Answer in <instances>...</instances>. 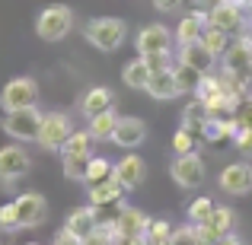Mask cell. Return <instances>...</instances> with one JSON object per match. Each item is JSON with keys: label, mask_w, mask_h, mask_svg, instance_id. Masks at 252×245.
<instances>
[{"label": "cell", "mask_w": 252, "mask_h": 245, "mask_svg": "<svg viewBox=\"0 0 252 245\" xmlns=\"http://www.w3.org/2000/svg\"><path fill=\"white\" fill-rule=\"evenodd\" d=\"M169 245H201L198 226H195V223H189V226H179V229H172V239H169Z\"/></svg>", "instance_id": "36"}, {"label": "cell", "mask_w": 252, "mask_h": 245, "mask_svg": "<svg viewBox=\"0 0 252 245\" xmlns=\"http://www.w3.org/2000/svg\"><path fill=\"white\" fill-rule=\"evenodd\" d=\"M198 140H201V137H198L195 131L179 124V131L172 134V150H176V153H191V150H198Z\"/></svg>", "instance_id": "32"}, {"label": "cell", "mask_w": 252, "mask_h": 245, "mask_svg": "<svg viewBox=\"0 0 252 245\" xmlns=\"http://www.w3.org/2000/svg\"><path fill=\"white\" fill-rule=\"evenodd\" d=\"M112 223H115V233L118 236H144L150 220L137 207H118V214L112 217Z\"/></svg>", "instance_id": "18"}, {"label": "cell", "mask_w": 252, "mask_h": 245, "mask_svg": "<svg viewBox=\"0 0 252 245\" xmlns=\"http://www.w3.org/2000/svg\"><path fill=\"white\" fill-rule=\"evenodd\" d=\"M150 74L154 70L147 67V61L144 57H137V61H131V64H125V70H122V80L128 89H147V83H150Z\"/></svg>", "instance_id": "24"}, {"label": "cell", "mask_w": 252, "mask_h": 245, "mask_svg": "<svg viewBox=\"0 0 252 245\" xmlns=\"http://www.w3.org/2000/svg\"><path fill=\"white\" fill-rule=\"evenodd\" d=\"M201 42H204V48L220 61V57L227 54V48H230V32H223V29H217V26L208 23V29L201 32Z\"/></svg>", "instance_id": "25"}, {"label": "cell", "mask_w": 252, "mask_h": 245, "mask_svg": "<svg viewBox=\"0 0 252 245\" xmlns=\"http://www.w3.org/2000/svg\"><path fill=\"white\" fill-rule=\"evenodd\" d=\"M112 105H115V92L105 89V86H93V89H86L83 99H80V111H83L86 118L99 115V111L112 109Z\"/></svg>", "instance_id": "21"}, {"label": "cell", "mask_w": 252, "mask_h": 245, "mask_svg": "<svg viewBox=\"0 0 252 245\" xmlns=\"http://www.w3.org/2000/svg\"><path fill=\"white\" fill-rule=\"evenodd\" d=\"M144 140H147V121H144V118H134V115L118 118V128H115V134H112V143H115V147L137 150Z\"/></svg>", "instance_id": "12"}, {"label": "cell", "mask_w": 252, "mask_h": 245, "mask_svg": "<svg viewBox=\"0 0 252 245\" xmlns=\"http://www.w3.org/2000/svg\"><path fill=\"white\" fill-rule=\"evenodd\" d=\"M208 29V13L204 10H191L179 19V29H176V42L185 45V42H198L201 32Z\"/></svg>", "instance_id": "20"}, {"label": "cell", "mask_w": 252, "mask_h": 245, "mask_svg": "<svg viewBox=\"0 0 252 245\" xmlns=\"http://www.w3.org/2000/svg\"><path fill=\"white\" fill-rule=\"evenodd\" d=\"M176 61H185V64H191L195 70H201V74H211V67L217 64V57L211 54V51L204 48V42L198 38V42L179 45V57H176Z\"/></svg>", "instance_id": "17"}, {"label": "cell", "mask_w": 252, "mask_h": 245, "mask_svg": "<svg viewBox=\"0 0 252 245\" xmlns=\"http://www.w3.org/2000/svg\"><path fill=\"white\" fill-rule=\"evenodd\" d=\"M208 118H211V111H208V105H204L201 99H195V102L182 111V124L189 131H195L198 137H201V128H204V121H208Z\"/></svg>", "instance_id": "27"}, {"label": "cell", "mask_w": 252, "mask_h": 245, "mask_svg": "<svg viewBox=\"0 0 252 245\" xmlns=\"http://www.w3.org/2000/svg\"><path fill=\"white\" fill-rule=\"evenodd\" d=\"M217 185H220V191H227V194H233V197L249 194V191H252V165L249 163H230V165H223Z\"/></svg>", "instance_id": "10"}, {"label": "cell", "mask_w": 252, "mask_h": 245, "mask_svg": "<svg viewBox=\"0 0 252 245\" xmlns=\"http://www.w3.org/2000/svg\"><path fill=\"white\" fill-rule=\"evenodd\" d=\"M70 29H74V10L64 3L45 6L35 16V32L42 42H61V38L70 35Z\"/></svg>", "instance_id": "2"}, {"label": "cell", "mask_w": 252, "mask_h": 245, "mask_svg": "<svg viewBox=\"0 0 252 245\" xmlns=\"http://www.w3.org/2000/svg\"><path fill=\"white\" fill-rule=\"evenodd\" d=\"M172 229H176V226H172L169 220H150L147 233H144V242H147V245H169Z\"/></svg>", "instance_id": "29"}, {"label": "cell", "mask_w": 252, "mask_h": 245, "mask_svg": "<svg viewBox=\"0 0 252 245\" xmlns=\"http://www.w3.org/2000/svg\"><path fill=\"white\" fill-rule=\"evenodd\" d=\"M74 134V124H70V115H64V111H48V115L42 118V131H38V147L48 150V153H61L64 140Z\"/></svg>", "instance_id": "4"}, {"label": "cell", "mask_w": 252, "mask_h": 245, "mask_svg": "<svg viewBox=\"0 0 252 245\" xmlns=\"http://www.w3.org/2000/svg\"><path fill=\"white\" fill-rule=\"evenodd\" d=\"M201 140H204V143L233 140V137H230V118H217V115H211L208 121H204V128H201Z\"/></svg>", "instance_id": "26"}, {"label": "cell", "mask_w": 252, "mask_h": 245, "mask_svg": "<svg viewBox=\"0 0 252 245\" xmlns=\"http://www.w3.org/2000/svg\"><path fill=\"white\" fill-rule=\"evenodd\" d=\"M38 102V83L32 77H13L10 83L0 89V109L3 111H16V109H29Z\"/></svg>", "instance_id": "5"}, {"label": "cell", "mask_w": 252, "mask_h": 245, "mask_svg": "<svg viewBox=\"0 0 252 245\" xmlns=\"http://www.w3.org/2000/svg\"><path fill=\"white\" fill-rule=\"evenodd\" d=\"M112 172H115V165L105 160V156H93V160H90V169H86V185L105 182V178H112Z\"/></svg>", "instance_id": "31"}, {"label": "cell", "mask_w": 252, "mask_h": 245, "mask_svg": "<svg viewBox=\"0 0 252 245\" xmlns=\"http://www.w3.org/2000/svg\"><path fill=\"white\" fill-rule=\"evenodd\" d=\"M118 111L115 109H105V111H99V115H93L90 118V131H93V137L96 140H112V134H115V128H118Z\"/></svg>", "instance_id": "22"}, {"label": "cell", "mask_w": 252, "mask_h": 245, "mask_svg": "<svg viewBox=\"0 0 252 245\" xmlns=\"http://www.w3.org/2000/svg\"><path fill=\"white\" fill-rule=\"evenodd\" d=\"M223 67L236 70V74H243L246 67H252V38L249 35H240L230 42L227 54H223Z\"/></svg>", "instance_id": "19"}, {"label": "cell", "mask_w": 252, "mask_h": 245, "mask_svg": "<svg viewBox=\"0 0 252 245\" xmlns=\"http://www.w3.org/2000/svg\"><path fill=\"white\" fill-rule=\"evenodd\" d=\"M16 229H23V223H19L16 201H10L0 207V233H16Z\"/></svg>", "instance_id": "35"}, {"label": "cell", "mask_w": 252, "mask_h": 245, "mask_svg": "<svg viewBox=\"0 0 252 245\" xmlns=\"http://www.w3.org/2000/svg\"><path fill=\"white\" fill-rule=\"evenodd\" d=\"M220 92H223L220 77L204 74V77H201V83H198V89H195V99H201V102H211V99H214V96H220Z\"/></svg>", "instance_id": "34"}, {"label": "cell", "mask_w": 252, "mask_h": 245, "mask_svg": "<svg viewBox=\"0 0 252 245\" xmlns=\"http://www.w3.org/2000/svg\"><path fill=\"white\" fill-rule=\"evenodd\" d=\"M246 10L243 3H223V0H214V6L208 10V23L217 26L223 32H240L246 26Z\"/></svg>", "instance_id": "9"}, {"label": "cell", "mask_w": 252, "mask_h": 245, "mask_svg": "<svg viewBox=\"0 0 252 245\" xmlns=\"http://www.w3.org/2000/svg\"><path fill=\"white\" fill-rule=\"evenodd\" d=\"M90 160H93V156H64V160H61V165H64V178H67V182H86Z\"/></svg>", "instance_id": "30"}, {"label": "cell", "mask_w": 252, "mask_h": 245, "mask_svg": "<svg viewBox=\"0 0 252 245\" xmlns=\"http://www.w3.org/2000/svg\"><path fill=\"white\" fill-rule=\"evenodd\" d=\"M172 70H176V80H179V89H182V92H195L198 83H201V77H204L201 70H195L191 64H185V61H176Z\"/></svg>", "instance_id": "28"}, {"label": "cell", "mask_w": 252, "mask_h": 245, "mask_svg": "<svg viewBox=\"0 0 252 245\" xmlns=\"http://www.w3.org/2000/svg\"><path fill=\"white\" fill-rule=\"evenodd\" d=\"M99 207H77V210H70L67 214V220H64V229H67L70 236H77V239H86V236L93 233V229L99 226Z\"/></svg>", "instance_id": "14"}, {"label": "cell", "mask_w": 252, "mask_h": 245, "mask_svg": "<svg viewBox=\"0 0 252 245\" xmlns=\"http://www.w3.org/2000/svg\"><path fill=\"white\" fill-rule=\"evenodd\" d=\"M122 197H125V188L115 182V175L105 178L99 185H90V204L93 207H122Z\"/></svg>", "instance_id": "16"}, {"label": "cell", "mask_w": 252, "mask_h": 245, "mask_svg": "<svg viewBox=\"0 0 252 245\" xmlns=\"http://www.w3.org/2000/svg\"><path fill=\"white\" fill-rule=\"evenodd\" d=\"M112 175H115V182L122 185L125 191H131V188H137V185L147 178V165H144V160L137 153L128 150V156L115 163V172H112Z\"/></svg>", "instance_id": "13"}, {"label": "cell", "mask_w": 252, "mask_h": 245, "mask_svg": "<svg viewBox=\"0 0 252 245\" xmlns=\"http://www.w3.org/2000/svg\"><path fill=\"white\" fill-rule=\"evenodd\" d=\"M223 3H243V0H223Z\"/></svg>", "instance_id": "44"}, {"label": "cell", "mask_w": 252, "mask_h": 245, "mask_svg": "<svg viewBox=\"0 0 252 245\" xmlns=\"http://www.w3.org/2000/svg\"><path fill=\"white\" fill-rule=\"evenodd\" d=\"M93 143H96L93 131H74L61 147V160L64 156H93Z\"/></svg>", "instance_id": "23"}, {"label": "cell", "mask_w": 252, "mask_h": 245, "mask_svg": "<svg viewBox=\"0 0 252 245\" xmlns=\"http://www.w3.org/2000/svg\"><path fill=\"white\" fill-rule=\"evenodd\" d=\"M214 245H240V239H236L233 233H227V236H220V239H217Z\"/></svg>", "instance_id": "42"}, {"label": "cell", "mask_w": 252, "mask_h": 245, "mask_svg": "<svg viewBox=\"0 0 252 245\" xmlns=\"http://www.w3.org/2000/svg\"><path fill=\"white\" fill-rule=\"evenodd\" d=\"M42 111L35 109V105H29V109H16V111H6L3 121H0V128H3V134H10L13 140L19 143H32L38 140V131H42Z\"/></svg>", "instance_id": "3"}, {"label": "cell", "mask_w": 252, "mask_h": 245, "mask_svg": "<svg viewBox=\"0 0 252 245\" xmlns=\"http://www.w3.org/2000/svg\"><path fill=\"white\" fill-rule=\"evenodd\" d=\"M144 61H147L150 70H166V67L176 64V57H172V51H157V54H147Z\"/></svg>", "instance_id": "37"}, {"label": "cell", "mask_w": 252, "mask_h": 245, "mask_svg": "<svg viewBox=\"0 0 252 245\" xmlns=\"http://www.w3.org/2000/svg\"><path fill=\"white\" fill-rule=\"evenodd\" d=\"M172 38H176V35H172L163 23H150V26H144V29L137 32L134 48H137L141 57L157 54V51H172Z\"/></svg>", "instance_id": "8"}, {"label": "cell", "mask_w": 252, "mask_h": 245, "mask_svg": "<svg viewBox=\"0 0 252 245\" xmlns=\"http://www.w3.org/2000/svg\"><path fill=\"white\" fill-rule=\"evenodd\" d=\"M214 207H217V204L211 201L208 194H204V197H195V201L189 204V223H204V220H211Z\"/></svg>", "instance_id": "33"}, {"label": "cell", "mask_w": 252, "mask_h": 245, "mask_svg": "<svg viewBox=\"0 0 252 245\" xmlns=\"http://www.w3.org/2000/svg\"><path fill=\"white\" fill-rule=\"evenodd\" d=\"M240 77H243V99H246V102H252V67H246Z\"/></svg>", "instance_id": "39"}, {"label": "cell", "mask_w": 252, "mask_h": 245, "mask_svg": "<svg viewBox=\"0 0 252 245\" xmlns=\"http://www.w3.org/2000/svg\"><path fill=\"white\" fill-rule=\"evenodd\" d=\"M169 175L179 188H198L204 182V160L198 150L191 153H176V160L169 163Z\"/></svg>", "instance_id": "6"}, {"label": "cell", "mask_w": 252, "mask_h": 245, "mask_svg": "<svg viewBox=\"0 0 252 245\" xmlns=\"http://www.w3.org/2000/svg\"><path fill=\"white\" fill-rule=\"evenodd\" d=\"M26 245H38V242H26Z\"/></svg>", "instance_id": "45"}, {"label": "cell", "mask_w": 252, "mask_h": 245, "mask_svg": "<svg viewBox=\"0 0 252 245\" xmlns=\"http://www.w3.org/2000/svg\"><path fill=\"white\" fill-rule=\"evenodd\" d=\"M83 38L99 51H118L128 38V26L118 16H93L83 26Z\"/></svg>", "instance_id": "1"}, {"label": "cell", "mask_w": 252, "mask_h": 245, "mask_svg": "<svg viewBox=\"0 0 252 245\" xmlns=\"http://www.w3.org/2000/svg\"><path fill=\"white\" fill-rule=\"evenodd\" d=\"M16 210H19V223L23 229H35L48 220V201H45L38 191H26L16 197Z\"/></svg>", "instance_id": "11"}, {"label": "cell", "mask_w": 252, "mask_h": 245, "mask_svg": "<svg viewBox=\"0 0 252 245\" xmlns=\"http://www.w3.org/2000/svg\"><path fill=\"white\" fill-rule=\"evenodd\" d=\"M29 153H26L23 147L16 143H6V147H0V182H3V188H10L13 182H19V178L29 172Z\"/></svg>", "instance_id": "7"}, {"label": "cell", "mask_w": 252, "mask_h": 245, "mask_svg": "<svg viewBox=\"0 0 252 245\" xmlns=\"http://www.w3.org/2000/svg\"><path fill=\"white\" fill-rule=\"evenodd\" d=\"M147 92L154 99H160V102H169V99L182 96V89H179V80H176V70L166 67V70H154L150 74V83H147Z\"/></svg>", "instance_id": "15"}, {"label": "cell", "mask_w": 252, "mask_h": 245, "mask_svg": "<svg viewBox=\"0 0 252 245\" xmlns=\"http://www.w3.org/2000/svg\"><path fill=\"white\" fill-rule=\"evenodd\" d=\"M51 245H80V239H77V236H70L67 229H61V233H58V239L51 242Z\"/></svg>", "instance_id": "41"}, {"label": "cell", "mask_w": 252, "mask_h": 245, "mask_svg": "<svg viewBox=\"0 0 252 245\" xmlns=\"http://www.w3.org/2000/svg\"><path fill=\"white\" fill-rule=\"evenodd\" d=\"M243 6H249V10H252V0H243Z\"/></svg>", "instance_id": "43"}, {"label": "cell", "mask_w": 252, "mask_h": 245, "mask_svg": "<svg viewBox=\"0 0 252 245\" xmlns=\"http://www.w3.org/2000/svg\"><path fill=\"white\" fill-rule=\"evenodd\" d=\"M198 3H201V0H198Z\"/></svg>", "instance_id": "46"}, {"label": "cell", "mask_w": 252, "mask_h": 245, "mask_svg": "<svg viewBox=\"0 0 252 245\" xmlns=\"http://www.w3.org/2000/svg\"><path fill=\"white\" fill-rule=\"evenodd\" d=\"M233 143H236V150H240V153H252V128L240 131V134L233 137Z\"/></svg>", "instance_id": "38"}, {"label": "cell", "mask_w": 252, "mask_h": 245, "mask_svg": "<svg viewBox=\"0 0 252 245\" xmlns=\"http://www.w3.org/2000/svg\"><path fill=\"white\" fill-rule=\"evenodd\" d=\"M154 6L160 13H172V10H179V6H182V0H154Z\"/></svg>", "instance_id": "40"}]
</instances>
